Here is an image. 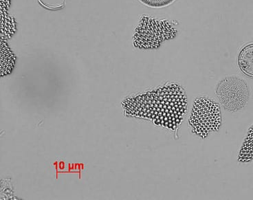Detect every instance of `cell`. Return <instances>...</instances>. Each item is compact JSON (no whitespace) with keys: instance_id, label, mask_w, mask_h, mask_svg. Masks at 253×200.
Wrapping results in <instances>:
<instances>
[{"instance_id":"5b68a950","label":"cell","mask_w":253,"mask_h":200,"mask_svg":"<svg viewBox=\"0 0 253 200\" xmlns=\"http://www.w3.org/2000/svg\"><path fill=\"white\" fill-rule=\"evenodd\" d=\"M240 154V160L249 161L253 160V127L248 133Z\"/></svg>"},{"instance_id":"277c9868","label":"cell","mask_w":253,"mask_h":200,"mask_svg":"<svg viewBox=\"0 0 253 200\" xmlns=\"http://www.w3.org/2000/svg\"><path fill=\"white\" fill-rule=\"evenodd\" d=\"M237 64L244 75L253 79V43L242 48L237 57Z\"/></svg>"},{"instance_id":"7a4b0ae2","label":"cell","mask_w":253,"mask_h":200,"mask_svg":"<svg viewBox=\"0 0 253 200\" xmlns=\"http://www.w3.org/2000/svg\"><path fill=\"white\" fill-rule=\"evenodd\" d=\"M221 121L220 108L217 102L205 96L195 99L189 120L193 133L206 138L219 130Z\"/></svg>"},{"instance_id":"8992f818","label":"cell","mask_w":253,"mask_h":200,"mask_svg":"<svg viewBox=\"0 0 253 200\" xmlns=\"http://www.w3.org/2000/svg\"><path fill=\"white\" fill-rule=\"evenodd\" d=\"M139 1L145 6L151 7V8H159L169 6L175 0H139Z\"/></svg>"},{"instance_id":"6da1fadb","label":"cell","mask_w":253,"mask_h":200,"mask_svg":"<svg viewBox=\"0 0 253 200\" xmlns=\"http://www.w3.org/2000/svg\"><path fill=\"white\" fill-rule=\"evenodd\" d=\"M128 115L145 118L161 127H178L187 110V98L180 85L171 83L154 92L147 93L124 104Z\"/></svg>"},{"instance_id":"3957f363","label":"cell","mask_w":253,"mask_h":200,"mask_svg":"<svg viewBox=\"0 0 253 200\" xmlns=\"http://www.w3.org/2000/svg\"><path fill=\"white\" fill-rule=\"evenodd\" d=\"M215 94L222 108L226 111H240L250 100L251 89L245 80L239 77H226L219 80Z\"/></svg>"}]
</instances>
